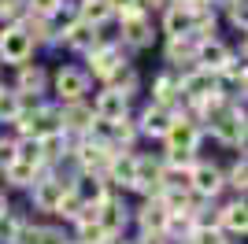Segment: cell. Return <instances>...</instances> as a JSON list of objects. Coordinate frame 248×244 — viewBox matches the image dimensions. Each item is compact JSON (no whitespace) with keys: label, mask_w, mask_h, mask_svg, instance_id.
Masks as SVG:
<instances>
[{"label":"cell","mask_w":248,"mask_h":244,"mask_svg":"<svg viewBox=\"0 0 248 244\" xmlns=\"http://www.w3.org/2000/svg\"><path fill=\"white\" fill-rule=\"evenodd\" d=\"M200 141H204V130H200V122H193L189 115L174 111V119H170V126H167L163 133V163H193L200 159Z\"/></svg>","instance_id":"6da1fadb"},{"label":"cell","mask_w":248,"mask_h":244,"mask_svg":"<svg viewBox=\"0 0 248 244\" xmlns=\"http://www.w3.org/2000/svg\"><path fill=\"white\" fill-rule=\"evenodd\" d=\"M204 133H211L222 148H233L237 155H245V133H248V119H245V100H230L218 115L200 126Z\"/></svg>","instance_id":"7a4b0ae2"},{"label":"cell","mask_w":248,"mask_h":244,"mask_svg":"<svg viewBox=\"0 0 248 244\" xmlns=\"http://www.w3.org/2000/svg\"><path fill=\"white\" fill-rule=\"evenodd\" d=\"M115 26H119L115 41H119L126 52H148V48H155V41H159L155 19H152V15H145L141 8L119 11V15H115Z\"/></svg>","instance_id":"3957f363"},{"label":"cell","mask_w":248,"mask_h":244,"mask_svg":"<svg viewBox=\"0 0 248 244\" xmlns=\"http://www.w3.org/2000/svg\"><path fill=\"white\" fill-rule=\"evenodd\" d=\"M82 60H85V63H82V71L89 74L93 81H100V85H104L108 78H111V74L119 71V67H126V63H134V60H130V52H126L123 45L115 41V37H108V33H104V37L96 41L93 48L85 52Z\"/></svg>","instance_id":"277c9868"},{"label":"cell","mask_w":248,"mask_h":244,"mask_svg":"<svg viewBox=\"0 0 248 244\" xmlns=\"http://www.w3.org/2000/svg\"><path fill=\"white\" fill-rule=\"evenodd\" d=\"M48 92L56 104H74V100H89L93 92V78L82 71V63H60L48 74Z\"/></svg>","instance_id":"5b68a950"},{"label":"cell","mask_w":248,"mask_h":244,"mask_svg":"<svg viewBox=\"0 0 248 244\" xmlns=\"http://www.w3.org/2000/svg\"><path fill=\"white\" fill-rule=\"evenodd\" d=\"M15 137H30V141H45L60 133V104L56 100H41L33 111H22L19 119L11 122Z\"/></svg>","instance_id":"8992f818"},{"label":"cell","mask_w":248,"mask_h":244,"mask_svg":"<svg viewBox=\"0 0 248 244\" xmlns=\"http://www.w3.org/2000/svg\"><path fill=\"white\" fill-rule=\"evenodd\" d=\"M71 174H74V170H71ZM71 174H63V170H45L41 178L30 185V207H33V211L52 214V218H56V207H60L63 193L71 189Z\"/></svg>","instance_id":"52a82bcc"},{"label":"cell","mask_w":248,"mask_h":244,"mask_svg":"<svg viewBox=\"0 0 248 244\" xmlns=\"http://www.w3.org/2000/svg\"><path fill=\"white\" fill-rule=\"evenodd\" d=\"M189 193L204 203H215L218 196L226 193V182H222V167L215 159H193L189 167Z\"/></svg>","instance_id":"ba28073f"},{"label":"cell","mask_w":248,"mask_h":244,"mask_svg":"<svg viewBox=\"0 0 248 244\" xmlns=\"http://www.w3.org/2000/svg\"><path fill=\"white\" fill-rule=\"evenodd\" d=\"M115 148H104V144L89 141V137H78V141L71 144V155H67V167H71L74 174H100L108 170V163H111Z\"/></svg>","instance_id":"9c48e42d"},{"label":"cell","mask_w":248,"mask_h":244,"mask_svg":"<svg viewBox=\"0 0 248 244\" xmlns=\"http://www.w3.org/2000/svg\"><path fill=\"white\" fill-rule=\"evenodd\" d=\"M130 193H137L141 200H155L163 193V155H137V174H134V185Z\"/></svg>","instance_id":"30bf717a"},{"label":"cell","mask_w":248,"mask_h":244,"mask_svg":"<svg viewBox=\"0 0 248 244\" xmlns=\"http://www.w3.org/2000/svg\"><path fill=\"white\" fill-rule=\"evenodd\" d=\"M33 56H37V48L19 26H0V63L4 67H22Z\"/></svg>","instance_id":"8fae6325"},{"label":"cell","mask_w":248,"mask_h":244,"mask_svg":"<svg viewBox=\"0 0 248 244\" xmlns=\"http://www.w3.org/2000/svg\"><path fill=\"white\" fill-rule=\"evenodd\" d=\"M96 222H100V229L108 237H126V229H130V203H126V196L111 193L108 200L96 203Z\"/></svg>","instance_id":"7c38bea8"},{"label":"cell","mask_w":248,"mask_h":244,"mask_svg":"<svg viewBox=\"0 0 248 244\" xmlns=\"http://www.w3.org/2000/svg\"><path fill=\"white\" fill-rule=\"evenodd\" d=\"M134 174H137V152H115L111 163H108V170H104V182H108L111 193L126 196L130 185H134Z\"/></svg>","instance_id":"4fadbf2b"},{"label":"cell","mask_w":248,"mask_h":244,"mask_svg":"<svg viewBox=\"0 0 248 244\" xmlns=\"http://www.w3.org/2000/svg\"><path fill=\"white\" fill-rule=\"evenodd\" d=\"M15 244H71V233H67L60 222H33V218H22Z\"/></svg>","instance_id":"5bb4252c"},{"label":"cell","mask_w":248,"mask_h":244,"mask_svg":"<svg viewBox=\"0 0 248 244\" xmlns=\"http://www.w3.org/2000/svg\"><path fill=\"white\" fill-rule=\"evenodd\" d=\"M11 89L19 92V96H45V92H48V67L37 63V60L15 67V81H11Z\"/></svg>","instance_id":"9a60e30c"},{"label":"cell","mask_w":248,"mask_h":244,"mask_svg":"<svg viewBox=\"0 0 248 244\" xmlns=\"http://www.w3.org/2000/svg\"><path fill=\"white\" fill-rule=\"evenodd\" d=\"M93 126V107L89 100H74V104H60V133L63 137H85Z\"/></svg>","instance_id":"2e32d148"},{"label":"cell","mask_w":248,"mask_h":244,"mask_svg":"<svg viewBox=\"0 0 248 244\" xmlns=\"http://www.w3.org/2000/svg\"><path fill=\"white\" fill-rule=\"evenodd\" d=\"M148 104L163 107V111H178L182 107V89H178V71L163 67V71L152 78V92H148Z\"/></svg>","instance_id":"e0dca14e"},{"label":"cell","mask_w":248,"mask_h":244,"mask_svg":"<svg viewBox=\"0 0 248 244\" xmlns=\"http://www.w3.org/2000/svg\"><path fill=\"white\" fill-rule=\"evenodd\" d=\"M215 218H218V229H222L230 241H237V237L248 233V203L241 200V196L218 203V207H215Z\"/></svg>","instance_id":"ac0fdd59"},{"label":"cell","mask_w":248,"mask_h":244,"mask_svg":"<svg viewBox=\"0 0 248 244\" xmlns=\"http://www.w3.org/2000/svg\"><path fill=\"white\" fill-rule=\"evenodd\" d=\"M174 111H163V107H155V104H141V111L134 115V126H137V137H148V141H163L167 126H170Z\"/></svg>","instance_id":"d6986e66"},{"label":"cell","mask_w":248,"mask_h":244,"mask_svg":"<svg viewBox=\"0 0 248 244\" xmlns=\"http://www.w3.org/2000/svg\"><path fill=\"white\" fill-rule=\"evenodd\" d=\"M130 222L137 226V233L163 237V229H167V207L159 200H141L137 207H130Z\"/></svg>","instance_id":"ffe728a7"},{"label":"cell","mask_w":248,"mask_h":244,"mask_svg":"<svg viewBox=\"0 0 248 244\" xmlns=\"http://www.w3.org/2000/svg\"><path fill=\"white\" fill-rule=\"evenodd\" d=\"M100 37H104V30H93V26H85V22H71V26H67L60 37L52 41V48H67V52H78V56H85V52L93 48Z\"/></svg>","instance_id":"44dd1931"},{"label":"cell","mask_w":248,"mask_h":244,"mask_svg":"<svg viewBox=\"0 0 248 244\" xmlns=\"http://www.w3.org/2000/svg\"><path fill=\"white\" fill-rule=\"evenodd\" d=\"M89 107H93V119H104V122H115L134 111V104L126 100L123 92H111V89H96L89 96Z\"/></svg>","instance_id":"7402d4cb"},{"label":"cell","mask_w":248,"mask_h":244,"mask_svg":"<svg viewBox=\"0 0 248 244\" xmlns=\"http://www.w3.org/2000/svg\"><path fill=\"white\" fill-rule=\"evenodd\" d=\"M155 30L163 37H193V11L182 8V4H167L159 11V26Z\"/></svg>","instance_id":"603a6c76"},{"label":"cell","mask_w":248,"mask_h":244,"mask_svg":"<svg viewBox=\"0 0 248 244\" xmlns=\"http://www.w3.org/2000/svg\"><path fill=\"white\" fill-rule=\"evenodd\" d=\"M71 193L78 196V203L96 207L100 200L111 196V189H108V182H104L100 174H71Z\"/></svg>","instance_id":"cb8c5ba5"},{"label":"cell","mask_w":248,"mask_h":244,"mask_svg":"<svg viewBox=\"0 0 248 244\" xmlns=\"http://www.w3.org/2000/svg\"><path fill=\"white\" fill-rule=\"evenodd\" d=\"M230 60V45L222 37H207V41H197V56H193V67L200 71H211L218 74V67Z\"/></svg>","instance_id":"d4e9b609"},{"label":"cell","mask_w":248,"mask_h":244,"mask_svg":"<svg viewBox=\"0 0 248 244\" xmlns=\"http://www.w3.org/2000/svg\"><path fill=\"white\" fill-rule=\"evenodd\" d=\"M193 56H197V37H163V60L170 71L193 67Z\"/></svg>","instance_id":"484cf974"},{"label":"cell","mask_w":248,"mask_h":244,"mask_svg":"<svg viewBox=\"0 0 248 244\" xmlns=\"http://www.w3.org/2000/svg\"><path fill=\"white\" fill-rule=\"evenodd\" d=\"M74 15H78V22L93 26V30H104V26L115 22L111 8H108L104 0H74Z\"/></svg>","instance_id":"4316f807"},{"label":"cell","mask_w":248,"mask_h":244,"mask_svg":"<svg viewBox=\"0 0 248 244\" xmlns=\"http://www.w3.org/2000/svg\"><path fill=\"white\" fill-rule=\"evenodd\" d=\"M100 89H111V92H123L126 100L134 104V96L141 92V74H137V67L134 63H126V67H119V71L111 74V78L104 81Z\"/></svg>","instance_id":"83f0119b"},{"label":"cell","mask_w":248,"mask_h":244,"mask_svg":"<svg viewBox=\"0 0 248 244\" xmlns=\"http://www.w3.org/2000/svg\"><path fill=\"white\" fill-rule=\"evenodd\" d=\"M0 178H4V189H22V193H30V185L41 178V170L37 167H30V163H11V167H4L0 170Z\"/></svg>","instance_id":"f1b7e54d"},{"label":"cell","mask_w":248,"mask_h":244,"mask_svg":"<svg viewBox=\"0 0 248 244\" xmlns=\"http://www.w3.org/2000/svg\"><path fill=\"white\" fill-rule=\"evenodd\" d=\"M15 26H19V30L33 41V48H45V45L52 48V41H56V33H52V22H48V19H37V15H22Z\"/></svg>","instance_id":"f546056e"},{"label":"cell","mask_w":248,"mask_h":244,"mask_svg":"<svg viewBox=\"0 0 248 244\" xmlns=\"http://www.w3.org/2000/svg\"><path fill=\"white\" fill-rule=\"evenodd\" d=\"M222 182H226V189L233 196L245 200V189H248V159H245V155H233V163L222 170Z\"/></svg>","instance_id":"4dcf8cb0"},{"label":"cell","mask_w":248,"mask_h":244,"mask_svg":"<svg viewBox=\"0 0 248 244\" xmlns=\"http://www.w3.org/2000/svg\"><path fill=\"white\" fill-rule=\"evenodd\" d=\"M19 115H22V96L11 85H0V126H11Z\"/></svg>","instance_id":"1f68e13d"},{"label":"cell","mask_w":248,"mask_h":244,"mask_svg":"<svg viewBox=\"0 0 248 244\" xmlns=\"http://www.w3.org/2000/svg\"><path fill=\"white\" fill-rule=\"evenodd\" d=\"M222 11H226V22H230L237 33L248 30V0H226V4H222Z\"/></svg>","instance_id":"d6a6232c"},{"label":"cell","mask_w":248,"mask_h":244,"mask_svg":"<svg viewBox=\"0 0 248 244\" xmlns=\"http://www.w3.org/2000/svg\"><path fill=\"white\" fill-rule=\"evenodd\" d=\"M26 214H19L15 207H11L8 214H0V244H15V237H19V226Z\"/></svg>","instance_id":"836d02e7"},{"label":"cell","mask_w":248,"mask_h":244,"mask_svg":"<svg viewBox=\"0 0 248 244\" xmlns=\"http://www.w3.org/2000/svg\"><path fill=\"white\" fill-rule=\"evenodd\" d=\"M26 4V15H37V19H52L56 11L67 4V0H22Z\"/></svg>","instance_id":"e575fe53"},{"label":"cell","mask_w":248,"mask_h":244,"mask_svg":"<svg viewBox=\"0 0 248 244\" xmlns=\"http://www.w3.org/2000/svg\"><path fill=\"white\" fill-rule=\"evenodd\" d=\"M78 207H82V203H78V196H74L71 189H67V193H63V200H60V207H56V218H63V222H71L74 214H78Z\"/></svg>","instance_id":"d590c367"},{"label":"cell","mask_w":248,"mask_h":244,"mask_svg":"<svg viewBox=\"0 0 248 244\" xmlns=\"http://www.w3.org/2000/svg\"><path fill=\"white\" fill-rule=\"evenodd\" d=\"M137 8L145 11V15H152V11H163L167 8V0H137Z\"/></svg>","instance_id":"8d00e7d4"},{"label":"cell","mask_w":248,"mask_h":244,"mask_svg":"<svg viewBox=\"0 0 248 244\" xmlns=\"http://www.w3.org/2000/svg\"><path fill=\"white\" fill-rule=\"evenodd\" d=\"M108 8H111V15H119V11H126V8H137V0H104Z\"/></svg>","instance_id":"74e56055"},{"label":"cell","mask_w":248,"mask_h":244,"mask_svg":"<svg viewBox=\"0 0 248 244\" xmlns=\"http://www.w3.org/2000/svg\"><path fill=\"white\" fill-rule=\"evenodd\" d=\"M134 244H170V241H167V237H155V233H137Z\"/></svg>","instance_id":"f35d334b"},{"label":"cell","mask_w":248,"mask_h":244,"mask_svg":"<svg viewBox=\"0 0 248 244\" xmlns=\"http://www.w3.org/2000/svg\"><path fill=\"white\" fill-rule=\"evenodd\" d=\"M11 211V196H8V189L0 185V214H8Z\"/></svg>","instance_id":"ab89813d"},{"label":"cell","mask_w":248,"mask_h":244,"mask_svg":"<svg viewBox=\"0 0 248 244\" xmlns=\"http://www.w3.org/2000/svg\"><path fill=\"white\" fill-rule=\"evenodd\" d=\"M167 4H182V8H189V4H200V0H167ZM204 4H215V0H204Z\"/></svg>","instance_id":"60d3db41"},{"label":"cell","mask_w":248,"mask_h":244,"mask_svg":"<svg viewBox=\"0 0 248 244\" xmlns=\"http://www.w3.org/2000/svg\"><path fill=\"white\" fill-rule=\"evenodd\" d=\"M111 244H134V241H126V237H119V241H111Z\"/></svg>","instance_id":"b9f144b4"},{"label":"cell","mask_w":248,"mask_h":244,"mask_svg":"<svg viewBox=\"0 0 248 244\" xmlns=\"http://www.w3.org/2000/svg\"><path fill=\"white\" fill-rule=\"evenodd\" d=\"M178 244H186V241H178Z\"/></svg>","instance_id":"7bdbcfd3"},{"label":"cell","mask_w":248,"mask_h":244,"mask_svg":"<svg viewBox=\"0 0 248 244\" xmlns=\"http://www.w3.org/2000/svg\"><path fill=\"white\" fill-rule=\"evenodd\" d=\"M71 244H74V241H71Z\"/></svg>","instance_id":"ee69618b"}]
</instances>
